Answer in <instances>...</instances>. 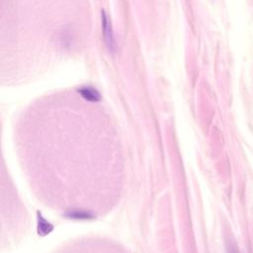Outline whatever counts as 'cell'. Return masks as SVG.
Returning <instances> with one entry per match:
<instances>
[{"label":"cell","instance_id":"3957f363","mask_svg":"<svg viewBox=\"0 0 253 253\" xmlns=\"http://www.w3.org/2000/svg\"><path fill=\"white\" fill-rule=\"evenodd\" d=\"M51 229H52L51 225L46 220H44L42 216H40L39 217V233L42 235L47 234Z\"/></svg>","mask_w":253,"mask_h":253},{"label":"cell","instance_id":"7a4b0ae2","mask_svg":"<svg viewBox=\"0 0 253 253\" xmlns=\"http://www.w3.org/2000/svg\"><path fill=\"white\" fill-rule=\"evenodd\" d=\"M78 92L85 100L90 101V102H98L101 99L100 93L95 88H93L91 86H84V87L80 88Z\"/></svg>","mask_w":253,"mask_h":253},{"label":"cell","instance_id":"277c9868","mask_svg":"<svg viewBox=\"0 0 253 253\" xmlns=\"http://www.w3.org/2000/svg\"><path fill=\"white\" fill-rule=\"evenodd\" d=\"M69 216H71L72 218H88L89 214L86 212H78V211H74L72 213L69 214Z\"/></svg>","mask_w":253,"mask_h":253},{"label":"cell","instance_id":"5b68a950","mask_svg":"<svg viewBox=\"0 0 253 253\" xmlns=\"http://www.w3.org/2000/svg\"><path fill=\"white\" fill-rule=\"evenodd\" d=\"M227 252H228V253H239L234 244L228 245V247H227Z\"/></svg>","mask_w":253,"mask_h":253},{"label":"cell","instance_id":"6da1fadb","mask_svg":"<svg viewBox=\"0 0 253 253\" xmlns=\"http://www.w3.org/2000/svg\"><path fill=\"white\" fill-rule=\"evenodd\" d=\"M101 21H102V31H103V37H104L105 43H106L109 51L113 53L117 49L116 41H115V37H114L111 22L108 18V15L103 10L101 12Z\"/></svg>","mask_w":253,"mask_h":253}]
</instances>
